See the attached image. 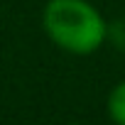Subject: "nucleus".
I'll use <instances>...</instances> for the list:
<instances>
[{
  "label": "nucleus",
  "mask_w": 125,
  "mask_h": 125,
  "mask_svg": "<svg viewBox=\"0 0 125 125\" xmlns=\"http://www.w3.org/2000/svg\"><path fill=\"white\" fill-rule=\"evenodd\" d=\"M42 30L52 44L76 56L93 54L108 39V22L88 0H49L42 10Z\"/></svg>",
  "instance_id": "1"
},
{
  "label": "nucleus",
  "mask_w": 125,
  "mask_h": 125,
  "mask_svg": "<svg viewBox=\"0 0 125 125\" xmlns=\"http://www.w3.org/2000/svg\"><path fill=\"white\" fill-rule=\"evenodd\" d=\"M105 108H108V118L115 125H125V81L113 86V91L108 93Z\"/></svg>",
  "instance_id": "2"
},
{
  "label": "nucleus",
  "mask_w": 125,
  "mask_h": 125,
  "mask_svg": "<svg viewBox=\"0 0 125 125\" xmlns=\"http://www.w3.org/2000/svg\"><path fill=\"white\" fill-rule=\"evenodd\" d=\"M108 39H110L115 47L125 49V20H120V22H113V25L108 27Z\"/></svg>",
  "instance_id": "3"
},
{
  "label": "nucleus",
  "mask_w": 125,
  "mask_h": 125,
  "mask_svg": "<svg viewBox=\"0 0 125 125\" xmlns=\"http://www.w3.org/2000/svg\"><path fill=\"white\" fill-rule=\"evenodd\" d=\"M71 125H79V123H71Z\"/></svg>",
  "instance_id": "4"
}]
</instances>
